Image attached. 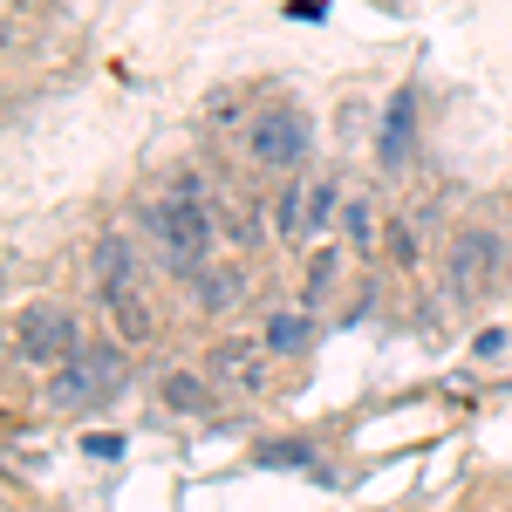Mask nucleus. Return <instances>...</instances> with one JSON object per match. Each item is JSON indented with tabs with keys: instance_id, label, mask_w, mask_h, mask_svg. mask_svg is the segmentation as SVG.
I'll list each match as a JSON object with an SVG mask.
<instances>
[{
	"instance_id": "nucleus-14",
	"label": "nucleus",
	"mask_w": 512,
	"mask_h": 512,
	"mask_svg": "<svg viewBox=\"0 0 512 512\" xmlns=\"http://www.w3.org/2000/svg\"><path fill=\"white\" fill-rule=\"evenodd\" d=\"M274 226H280L287 239H301V233H308V192H301V185H287V192L274 198Z\"/></svg>"
},
{
	"instance_id": "nucleus-8",
	"label": "nucleus",
	"mask_w": 512,
	"mask_h": 512,
	"mask_svg": "<svg viewBox=\"0 0 512 512\" xmlns=\"http://www.w3.org/2000/svg\"><path fill=\"white\" fill-rule=\"evenodd\" d=\"M96 294L110 301V294H137V253H130V239L123 233H103L96 239Z\"/></svg>"
},
{
	"instance_id": "nucleus-11",
	"label": "nucleus",
	"mask_w": 512,
	"mask_h": 512,
	"mask_svg": "<svg viewBox=\"0 0 512 512\" xmlns=\"http://www.w3.org/2000/svg\"><path fill=\"white\" fill-rule=\"evenodd\" d=\"M103 308H110V321H117V335H123V342H137V349L158 335V321H151V301H144V294H110Z\"/></svg>"
},
{
	"instance_id": "nucleus-12",
	"label": "nucleus",
	"mask_w": 512,
	"mask_h": 512,
	"mask_svg": "<svg viewBox=\"0 0 512 512\" xmlns=\"http://www.w3.org/2000/svg\"><path fill=\"white\" fill-rule=\"evenodd\" d=\"M335 280H342V253L335 246H315L308 253V280H301V308H321L335 294Z\"/></svg>"
},
{
	"instance_id": "nucleus-3",
	"label": "nucleus",
	"mask_w": 512,
	"mask_h": 512,
	"mask_svg": "<svg viewBox=\"0 0 512 512\" xmlns=\"http://www.w3.org/2000/svg\"><path fill=\"white\" fill-rule=\"evenodd\" d=\"M76 349H82L76 315H62V308H48V301H28V308L14 315V355H21L28 369H62Z\"/></svg>"
},
{
	"instance_id": "nucleus-18",
	"label": "nucleus",
	"mask_w": 512,
	"mask_h": 512,
	"mask_svg": "<svg viewBox=\"0 0 512 512\" xmlns=\"http://www.w3.org/2000/svg\"><path fill=\"white\" fill-rule=\"evenodd\" d=\"M417 246H424V239H417V226H410V219H396V233H390V260H396V267H417Z\"/></svg>"
},
{
	"instance_id": "nucleus-6",
	"label": "nucleus",
	"mask_w": 512,
	"mask_h": 512,
	"mask_svg": "<svg viewBox=\"0 0 512 512\" xmlns=\"http://www.w3.org/2000/svg\"><path fill=\"white\" fill-rule=\"evenodd\" d=\"M205 376H212V390H226V396H260L274 383V349L246 342V335H226L212 349V362H205Z\"/></svg>"
},
{
	"instance_id": "nucleus-9",
	"label": "nucleus",
	"mask_w": 512,
	"mask_h": 512,
	"mask_svg": "<svg viewBox=\"0 0 512 512\" xmlns=\"http://www.w3.org/2000/svg\"><path fill=\"white\" fill-rule=\"evenodd\" d=\"M410 137H417V89H396L390 110H383V137H376V158L390 164V171H403V158H410Z\"/></svg>"
},
{
	"instance_id": "nucleus-2",
	"label": "nucleus",
	"mask_w": 512,
	"mask_h": 512,
	"mask_svg": "<svg viewBox=\"0 0 512 512\" xmlns=\"http://www.w3.org/2000/svg\"><path fill=\"white\" fill-rule=\"evenodd\" d=\"M506 274V239L485 233V226H465V233L451 239V253H444V287H451V301H485L492 287Z\"/></svg>"
},
{
	"instance_id": "nucleus-19",
	"label": "nucleus",
	"mask_w": 512,
	"mask_h": 512,
	"mask_svg": "<svg viewBox=\"0 0 512 512\" xmlns=\"http://www.w3.org/2000/svg\"><path fill=\"white\" fill-rule=\"evenodd\" d=\"M198 294H205L212 308H226V301L239 294V280H233V274H198Z\"/></svg>"
},
{
	"instance_id": "nucleus-1",
	"label": "nucleus",
	"mask_w": 512,
	"mask_h": 512,
	"mask_svg": "<svg viewBox=\"0 0 512 512\" xmlns=\"http://www.w3.org/2000/svg\"><path fill=\"white\" fill-rule=\"evenodd\" d=\"M144 233L164 246V267H171V274L198 280L205 267H212L219 219H212V192H205V178H198V171H178V178H171V192L144 205Z\"/></svg>"
},
{
	"instance_id": "nucleus-10",
	"label": "nucleus",
	"mask_w": 512,
	"mask_h": 512,
	"mask_svg": "<svg viewBox=\"0 0 512 512\" xmlns=\"http://www.w3.org/2000/svg\"><path fill=\"white\" fill-rule=\"evenodd\" d=\"M315 342V308H274L267 315V349L274 355H301Z\"/></svg>"
},
{
	"instance_id": "nucleus-5",
	"label": "nucleus",
	"mask_w": 512,
	"mask_h": 512,
	"mask_svg": "<svg viewBox=\"0 0 512 512\" xmlns=\"http://www.w3.org/2000/svg\"><path fill=\"white\" fill-rule=\"evenodd\" d=\"M246 151H253V164H267V171H294V164L308 158V117L294 103H267L260 117L246 123Z\"/></svg>"
},
{
	"instance_id": "nucleus-4",
	"label": "nucleus",
	"mask_w": 512,
	"mask_h": 512,
	"mask_svg": "<svg viewBox=\"0 0 512 512\" xmlns=\"http://www.w3.org/2000/svg\"><path fill=\"white\" fill-rule=\"evenodd\" d=\"M55 390H62L69 410H103V403L123 390V355L103 349V342H82V349L55 369Z\"/></svg>"
},
{
	"instance_id": "nucleus-7",
	"label": "nucleus",
	"mask_w": 512,
	"mask_h": 512,
	"mask_svg": "<svg viewBox=\"0 0 512 512\" xmlns=\"http://www.w3.org/2000/svg\"><path fill=\"white\" fill-rule=\"evenodd\" d=\"M158 403L171 410V417L198 424V417H212L219 390H212V376H198V369H164V376H158Z\"/></svg>"
},
{
	"instance_id": "nucleus-15",
	"label": "nucleus",
	"mask_w": 512,
	"mask_h": 512,
	"mask_svg": "<svg viewBox=\"0 0 512 512\" xmlns=\"http://www.w3.org/2000/svg\"><path fill=\"white\" fill-rule=\"evenodd\" d=\"M335 205H349V198H342V185H335V178H315V185H308V233H321V226H328V212H335Z\"/></svg>"
},
{
	"instance_id": "nucleus-20",
	"label": "nucleus",
	"mask_w": 512,
	"mask_h": 512,
	"mask_svg": "<svg viewBox=\"0 0 512 512\" xmlns=\"http://www.w3.org/2000/svg\"><path fill=\"white\" fill-rule=\"evenodd\" d=\"M14 7H21V0H14Z\"/></svg>"
},
{
	"instance_id": "nucleus-17",
	"label": "nucleus",
	"mask_w": 512,
	"mask_h": 512,
	"mask_svg": "<svg viewBox=\"0 0 512 512\" xmlns=\"http://www.w3.org/2000/svg\"><path fill=\"white\" fill-rule=\"evenodd\" d=\"M342 226H349L355 246H369V239H376V212H369V198H349V205H342Z\"/></svg>"
},
{
	"instance_id": "nucleus-16",
	"label": "nucleus",
	"mask_w": 512,
	"mask_h": 512,
	"mask_svg": "<svg viewBox=\"0 0 512 512\" xmlns=\"http://www.w3.org/2000/svg\"><path fill=\"white\" fill-rule=\"evenodd\" d=\"M260 465H301V472H315V478H328V465H321L308 444H260Z\"/></svg>"
},
{
	"instance_id": "nucleus-13",
	"label": "nucleus",
	"mask_w": 512,
	"mask_h": 512,
	"mask_svg": "<svg viewBox=\"0 0 512 512\" xmlns=\"http://www.w3.org/2000/svg\"><path fill=\"white\" fill-rule=\"evenodd\" d=\"M212 219H219V233L233 239V246H253V239H260V212L239 205L233 192H212Z\"/></svg>"
}]
</instances>
